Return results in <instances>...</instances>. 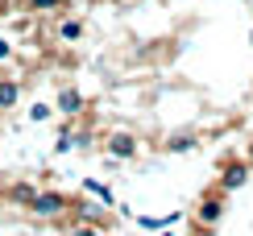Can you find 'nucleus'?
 I'll use <instances>...</instances> for the list:
<instances>
[{
  "label": "nucleus",
  "instance_id": "1",
  "mask_svg": "<svg viewBox=\"0 0 253 236\" xmlns=\"http://www.w3.org/2000/svg\"><path fill=\"white\" fill-rule=\"evenodd\" d=\"M224 216H228V191H220L212 182V187L199 195L195 211H191V224H195V232H216L220 224H224Z\"/></svg>",
  "mask_w": 253,
  "mask_h": 236
},
{
  "label": "nucleus",
  "instance_id": "2",
  "mask_svg": "<svg viewBox=\"0 0 253 236\" xmlns=\"http://www.w3.org/2000/svg\"><path fill=\"white\" fill-rule=\"evenodd\" d=\"M25 211L34 220H42V224H62V216L71 211V199L62 195V191H38L34 203H29Z\"/></svg>",
  "mask_w": 253,
  "mask_h": 236
},
{
  "label": "nucleus",
  "instance_id": "3",
  "mask_svg": "<svg viewBox=\"0 0 253 236\" xmlns=\"http://www.w3.org/2000/svg\"><path fill=\"white\" fill-rule=\"evenodd\" d=\"M249 174H253V162H249V157H228V162L220 166V174H216V187L233 195V191H241V187L249 182Z\"/></svg>",
  "mask_w": 253,
  "mask_h": 236
},
{
  "label": "nucleus",
  "instance_id": "4",
  "mask_svg": "<svg viewBox=\"0 0 253 236\" xmlns=\"http://www.w3.org/2000/svg\"><path fill=\"white\" fill-rule=\"evenodd\" d=\"M104 149H108L112 157H121V162H133V157L141 154V141H137V133H129V128H112V133L104 137Z\"/></svg>",
  "mask_w": 253,
  "mask_h": 236
},
{
  "label": "nucleus",
  "instance_id": "5",
  "mask_svg": "<svg viewBox=\"0 0 253 236\" xmlns=\"http://www.w3.org/2000/svg\"><path fill=\"white\" fill-rule=\"evenodd\" d=\"M87 108V100H83V91L75 87V83H62V87L54 91V112L67 116V120H75V116Z\"/></svg>",
  "mask_w": 253,
  "mask_h": 236
},
{
  "label": "nucleus",
  "instance_id": "6",
  "mask_svg": "<svg viewBox=\"0 0 253 236\" xmlns=\"http://www.w3.org/2000/svg\"><path fill=\"white\" fill-rule=\"evenodd\" d=\"M34 195H38V187H34V182H25V178H17V182H8V187H4V203H8V207H29Z\"/></svg>",
  "mask_w": 253,
  "mask_h": 236
},
{
  "label": "nucleus",
  "instance_id": "7",
  "mask_svg": "<svg viewBox=\"0 0 253 236\" xmlns=\"http://www.w3.org/2000/svg\"><path fill=\"white\" fill-rule=\"evenodd\" d=\"M21 79H13V75H0V112H13L21 104Z\"/></svg>",
  "mask_w": 253,
  "mask_h": 236
},
{
  "label": "nucleus",
  "instance_id": "8",
  "mask_svg": "<svg viewBox=\"0 0 253 236\" xmlns=\"http://www.w3.org/2000/svg\"><path fill=\"white\" fill-rule=\"evenodd\" d=\"M162 149H166V154H195L199 137L195 133H174V137H166V141H162Z\"/></svg>",
  "mask_w": 253,
  "mask_h": 236
},
{
  "label": "nucleus",
  "instance_id": "9",
  "mask_svg": "<svg viewBox=\"0 0 253 236\" xmlns=\"http://www.w3.org/2000/svg\"><path fill=\"white\" fill-rule=\"evenodd\" d=\"M183 220V211H170V216H137V228H145V232H162V228H170V224Z\"/></svg>",
  "mask_w": 253,
  "mask_h": 236
},
{
  "label": "nucleus",
  "instance_id": "10",
  "mask_svg": "<svg viewBox=\"0 0 253 236\" xmlns=\"http://www.w3.org/2000/svg\"><path fill=\"white\" fill-rule=\"evenodd\" d=\"M83 195H91V199H100V203H108V207H117V195H112V191L104 187L100 178H83Z\"/></svg>",
  "mask_w": 253,
  "mask_h": 236
},
{
  "label": "nucleus",
  "instance_id": "11",
  "mask_svg": "<svg viewBox=\"0 0 253 236\" xmlns=\"http://www.w3.org/2000/svg\"><path fill=\"white\" fill-rule=\"evenodd\" d=\"M54 34H58L62 41H79V38H83V21H79V17H62Z\"/></svg>",
  "mask_w": 253,
  "mask_h": 236
},
{
  "label": "nucleus",
  "instance_id": "12",
  "mask_svg": "<svg viewBox=\"0 0 253 236\" xmlns=\"http://www.w3.org/2000/svg\"><path fill=\"white\" fill-rule=\"evenodd\" d=\"M71 0H25V8L29 13H62Z\"/></svg>",
  "mask_w": 253,
  "mask_h": 236
},
{
  "label": "nucleus",
  "instance_id": "13",
  "mask_svg": "<svg viewBox=\"0 0 253 236\" xmlns=\"http://www.w3.org/2000/svg\"><path fill=\"white\" fill-rule=\"evenodd\" d=\"M50 116H54V104H34V108H29V120L34 124H46Z\"/></svg>",
  "mask_w": 253,
  "mask_h": 236
},
{
  "label": "nucleus",
  "instance_id": "14",
  "mask_svg": "<svg viewBox=\"0 0 253 236\" xmlns=\"http://www.w3.org/2000/svg\"><path fill=\"white\" fill-rule=\"evenodd\" d=\"M8 58H13V41L0 38V62H8Z\"/></svg>",
  "mask_w": 253,
  "mask_h": 236
},
{
  "label": "nucleus",
  "instance_id": "15",
  "mask_svg": "<svg viewBox=\"0 0 253 236\" xmlns=\"http://www.w3.org/2000/svg\"><path fill=\"white\" fill-rule=\"evenodd\" d=\"M245 157H249V162H253V137H249V145H245Z\"/></svg>",
  "mask_w": 253,
  "mask_h": 236
},
{
  "label": "nucleus",
  "instance_id": "16",
  "mask_svg": "<svg viewBox=\"0 0 253 236\" xmlns=\"http://www.w3.org/2000/svg\"><path fill=\"white\" fill-rule=\"evenodd\" d=\"M4 207H8V203H4V195H0V216H4Z\"/></svg>",
  "mask_w": 253,
  "mask_h": 236
}]
</instances>
